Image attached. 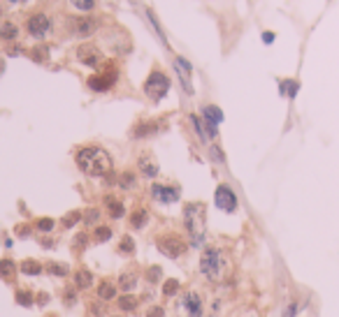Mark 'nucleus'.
Returning <instances> with one entry per match:
<instances>
[{
	"label": "nucleus",
	"mask_w": 339,
	"mask_h": 317,
	"mask_svg": "<svg viewBox=\"0 0 339 317\" xmlns=\"http://www.w3.org/2000/svg\"><path fill=\"white\" fill-rule=\"evenodd\" d=\"M179 280H174V278H170V280H165V282H163V296H177L179 294Z\"/></svg>",
	"instance_id": "30"
},
{
	"label": "nucleus",
	"mask_w": 339,
	"mask_h": 317,
	"mask_svg": "<svg viewBox=\"0 0 339 317\" xmlns=\"http://www.w3.org/2000/svg\"><path fill=\"white\" fill-rule=\"evenodd\" d=\"M105 206H107V213H109V218H114V220H119V218H124L126 215V206L116 199V197H112V195H107L105 197Z\"/></svg>",
	"instance_id": "17"
},
{
	"label": "nucleus",
	"mask_w": 339,
	"mask_h": 317,
	"mask_svg": "<svg viewBox=\"0 0 339 317\" xmlns=\"http://www.w3.org/2000/svg\"><path fill=\"white\" fill-rule=\"evenodd\" d=\"M63 299H65V306H75L77 303V292L75 289H65V294H63Z\"/></svg>",
	"instance_id": "41"
},
{
	"label": "nucleus",
	"mask_w": 339,
	"mask_h": 317,
	"mask_svg": "<svg viewBox=\"0 0 339 317\" xmlns=\"http://www.w3.org/2000/svg\"><path fill=\"white\" fill-rule=\"evenodd\" d=\"M200 273L209 280H221L223 278V255L221 250L209 246V248L202 250V257H200Z\"/></svg>",
	"instance_id": "3"
},
{
	"label": "nucleus",
	"mask_w": 339,
	"mask_h": 317,
	"mask_svg": "<svg viewBox=\"0 0 339 317\" xmlns=\"http://www.w3.org/2000/svg\"><path fill=\"white\" fill-rule=\"evenodd\" d=\"M93 280L95 278L88 269H79V271H75V289H88L93 285Z\"/></svg>",
	"instance_id": "20"
},
{
	"label": "nucleus",
	"mask_w": 339,
	"mask_h": 317,
	"mask_svg": "<svg viewBox=\"0 0 339 317\" xmlns=\"http://www.w3.org/2000/svg\"><path fill=\"white\" fill-rule=\"evenodd\" d=\"M16 35H19V28H16L14 23H2V26H0V37L5 39V42L16 39Z\"/></svg>",
	"instance_id": "29"
},
{
	"label": "nucleus",
	"mask_w": 339,
	"mask_h": 317,
	"mask_svg": "<svg viewBox=\"0 0 339 317\" xmlns=\"http://www.w3.org/2000/svg\"><path fill=\"white\" fill-rule=\"evenodd\" d=\"M119 252H124V255H132V252H135V241H132V236H124V239H121Z\"/></svg>",
	"instance_id": "34"
},
{
	"label": "nucleus",
	"mask_w": 339,
	"mask_h": 317,
	"mask_svg": "<svg viewBox=\"0 0 339 317\" xmlns=\"http://www.w3.org/2000/svg\"><path fill=\"white\" fill-rule=\"evenodd\" d=\"M0 278L5 280V282H14V278H16L14 259H9V257H2V259H0Z\"/></svg>",
	"instance_id": "15"
},
{
	"label": "nucleus",
	"mask_w": 339,
	"mask_h": 317,
	"mask_svg": "<svg viewBox=\"0 0 339 317\" xmlns=\"http://www.w3.org/2000/svg\"><path fill=\"white\" fill-rule=\"evenodd\" d=\"M181 308H184L191 317H202V313H205V303H202V296L198 294L195 289L186 292L184 299H181Z\"/></svg>",
	"instance_id": "10"
},
{
	"label": "nucleus",
	"mask_w": 339,
	"mask_h": 317,
	"mask_svg": "<svg viewBox=\"0 0 339 317\" xmlns=\"http://www.w3.org/2000/svg\"><path fill=\"white\" fill-rule=\"evenodd\" d=\"M54 227H56V222L51 218H38V220H35V229H38V232H42V234L54 232Z\"/></svg>",
	"instance_id": "31"
},
{
	"label": "nucleus",
	"mask_w": 339,
	"mask_h": 317,
	"mask_svg": "<svg viewBox=\"0 0 339 317\" xmlns=\"http://www.w3.org/2000/svg\"><path fill=\"white\" fill-rule=\"evenodd\" d=\"M168 91H170L168 74H163L161 70H154V72L147 76V81H144V95H147L149 100L158 102V100L165 98V93Z\"/></svg>",
	"instance_id": "4"
},
{
	"label": "nucleus",
	"mask_w": 339,
	"mask_h": 317,
	"mask_svg": "<svg viewBox=\"0 0 339 317\" xmlns=\"http://www.w3.org/2000/svg\"><path fill=\"white\" fill-rule=\"evenodd\" d=\"M147 220H149L147 209H135L130 213V227H135V229H142V227L147 225Z\"/></svg>",
	"instance_id": "23"
},
{
	"label": "nucleus",
	"mask_w": 339,
	"mask_h": 317,
	"mask_svg": "<svg viewBox=\"0 0 339 317\" xmlns=\"http://www.w3.org/2000/svg\"><path fill=\"white\" fill-rule=\"evenodd\" d=\"M82 218H84V215H82V211H68V213H65V215L61 218V225L65 227V229H72V227L77 225V222H79Z\"/></svg>",
	"instance_id": "28"
},
{
	"label": "nucleus",
	"mask_w": 339,
	"mask_h": 317,
	"mask_svg": "<svg viewBox=\"0 0 339 317\" xmlns=\"http://www.w3.org/2000/svg\"><path fill=\"white\" fill-rule=\"evenodd\" d=\"M202 118H205V123H209V125L216 128L218 123L223 121V111L214 105H207V106H202Z\"/></svg>",
	"instance_id": "19"
},
{
	"label": "nucleus",
	"mask_w": 339,
	"mask_h": 317,
	"mask_svg": "<svg viewBox=\"0 0 339 317\" xmlns=\"http://www.w3.org/2000/svg\"><path fill=\"white\" fill-rule=\"evenodd\" d=\"M109 317H121V315H109Z\"/></svg>",
	"instance_id": "50"
},
{
	"label": "nucleus",
	"mask_w": 339,
	"mask_h": 317,
	"mask_svg": "<svg viewBox=\"0 0 339 317\" xmlns=\"http://www.w3.org/2000/svg\"><path fill=\"white\" fill-rule=\"evenodd\" d=\"M272 39H274V35H272V33H265V35H262V42H267V44H270Z\"/></svg>",
	"instance_id": "45"
},
{
	"label": "nucleus",
	"mask_w": 339,
	"mask_h": 317,
	"mask_svg": "<svg viewBox=\"0 0 339 317\" xmlns=\"http://www.w3.org/2000/svg\"><path fill=\"white\" fill-rule=\"evenodd\" d=\"M114 81H116V70L112 68V70H105L102 74H93L91 79H88V88L102 93V91H109V88L114 86Z\"/></svg>",
	"instance_id": "9"
},
{
	"label": "nucleus",
	"mask_w": 339,
	"mask_h": 317,
	"mask_svg": "<svg viewBox=\"0 0 339 317\" xmlns=\"http://www.w3.org/2000/svg\"><path fill=\"white\" fill-rule=\"evenodd\" d=\"M177 74L181 79V86L186 88V93H193V86H191V63L184 61V58H177Z\"/></svg>",
	"instance_id": "14"
},
{
	"label": "nucleus",
	"mask_w": 339,
	"mask_h": 317,
	"mask_svg": "<svg viewBox=\"0 0 339 317\" xmlns=\"http://www.w3.org/2000/svg\"><path fill=\"white\" fill-rule=\"evenodd\" d=\"M31 56H33V61L44 63L46 61V49H44V46H38V49H33V51H31Z\"/></svg>",
	"instance_id": "40"
},
{
	"label": "nucleus",
	"mask_w": 339,
	"mask_h": 317,
	"mask_svg": "<svg viewBox=\"0 0 339 317\" xmlns=\"http://www.w3.org/2000/svg\"><path fill=\"white\" fill-rule=\"evenodd\" d=\"M35 303H38V306H46V303H49V294H46V292H38V294H35Z\"/></svg>",
	"instance_id": "42"
},
{
	"label": "nucleus",
	"mask_w": 339,
	"mask_h": 317,
	"mask_svg": "<svg viewBox=\"0 0 339 317\" xmlns=\"http://www.w3.org/2000/svg\"><path fill=\"white\" fill-rule=\"evenodd\" d=\"M116 282L114 280H109V278H105L102 282H98V299L100 301H112L116 296Z\"/></svg>",
	"instance_id": "16"
},
{
	"label": "nucleus",
	"mask_w": 339,
	"mask_h": 317,
	"mask_svg": "<svg viewBox=\"0 0 339 317\" xmlns=\"http://www.w3.org/2000/svg\"><path fill=\"white\" fill-rule=\"evenodd\" d=\"M9 2H26V0H9Z\"/></svg>",
	"instance_id": "48"
},
{
	"label": "nucleus",
	"mask_w": 339,
	"mask_h": 317,
	"mask_svg": "<svg viewBox=\"0 0 339 317\" xmlns=\"http://www.w3.org/2000/svg\"><path fill=\"white\" fill-rule=\"evenodd\" d=\"M51 246H54V243L49 241V239H44V241H42V248H51Z\"/></svg>",
	"instance_id": "47"
},
{
	"label": "nucleus",
	"mask_w": 339,
	"mask_h": 317,
	"mask_svg": "<svg viewBox=\"0 0 339 317\" xmlns=\"http://www.w3.org/2000/svg\"><path fill=\"white\" fill-rule=\"evenodd\" d=\"M16 53H21V49H19V46H12V49H9V56H16Z\"/></svg>",
	"instance_id": "46"
},
{
	"label": "nucleus",
	"mask_w": 339,
	"mask_h": 317,
	"mask_svg": "<svg viewBox=\"0 0 339 317\" xmlns=\"http://www.w3.org/2000/svg\"><path fill=\"white\" fill-rule=\"evenodd\" d=\"M49 26H51V23H49V19H46L44 14H33L31 19H28V26H26V28H28V33H31L33 37L40 39L49 33Z\"/></svg>",
	"instance_id": "12"
},
{
	"label": "nucleus",
	"mask_w": 339,
	"mask_h": 317,
	"mask_svg": "<svg viewBox=\"0 0 339 317\" xmlns=\"http://www.w3.org/2000/svg\"><path fill=\"white\" fill-rule=\"evenodd\" d=\"M112 227L109 225H95V229H93V234H91V239L95 243H107L109 239H112Z\"/></svg>",
	"instance_id": "22"
},
{
	"label": "nucleus",
	"mask_w": 339,
	"mask_h": 317,
	"mask_svg": "<svg viewBox=\"0 0 339 317\" xmlns=\"http://www.w3.org/2000/svg\"><path fill=\"white\" fill-rule=\"evenodd\" d=\"M98 218H100V211H98V209H88V211L84 213V222L88 227L95 225V222H98Z\"/></svg>",
	"instance_id": "37"
},
{
	"label": "nucleus",
	"mask_w": 339,
	"mask_h": 317,
	"mask_svg": "<svg viewBox=\"0 0 339 317\" xmlns=\"http://www.w3.org/2000/svg\"><path fill=\"white\" fill-rule=\"evenodd\" d=\"M0 16H2V7H0Z\"/></svg>",
	"instance_id": "51"
},
{
	"label": "nucleus",
	"mask_w": 339,
	"mask_h": 317,
	"mask_svg": "<svg viewBox=\"0 0 339 317\" xmlns=\"http://www.w3.org/2000/svg\"><path fill=\"white\" fill-rule=\"evenodd\" d=\"M77 61L88 65V68H98L102 63V53L95 44H82L77 49Z\"/></svg>",
	"instance_id": "7"
},
{
	"label": "nucleus",
	"mask_w": 339,
	"mask_h": 317,
	"mask_svg": "<svg viewBox=\"0 0 339 317\" xmlns=\"http://www.w3.org/2000/svg\"><path fill=\"white\" fill-rule=\"evenodd\" d=\"M281 93L288 95V98H295V93H297V81H284L281 83Z\"/></svg>",
	"instance_id": "36"
},
{
	"label": "nucleus",
	"mask_w": 339,
	"mask_h": 317,
	"mask_svg": "<svg viewBox=\"0 0 339 317\" xmlns=\"http://www.w3.org/2000/svg\"><path fill=\"white\" fill-rule=\"evenodd\" d=\"M137 167L139 172L147 176V178H154V176H158V162L154 160V155L151 153H142L137 160Z\"/></svg>",
	"instance_id": "13"
},
{
	"label": "nucleus",
	"mask_w": 339,
	"mask_h": 317,
	"mask_svg": "<svg viewBox=\"0 0 339 317\" xmlns=\"http://www.w3.org/2000/svg\"><path fill=\"white\" fill-rule=\"evenodd\" d=\"M144 317H165V308L163 306H149Z\"/></svg>",
	"instance_id": "39"
},
{
	"label": "nucleus",
	"mask_w": 339,
	"mask_h": 317,
	"mask_svg": "<svg viewBox=\"0 0 339 317\" xmlns=\"http://www.w3.org/2000/svg\"><path fill=\"white\" fill-rule=\"evenodd\" d=\"M158 132V125L156 123H139L135 128V137H147V135H154Z\"/></svg>",
	"instance_id": "32"
},
{
	"label": "nucleus",
	"mask_w": 339,
	"mask_h": 317,
	"mask_svg": "<svg viewBox=\"0 0 339 317\" xmlns=\"http://www.w3.org/2000/svg\"><path fill=\"white\" fill-rule=\"evenodd\" d=\"M119 308L124 310V313H132V310L139 306V299L137 296H132V294H124V296H119Z\"/></svg>",
	"instance_id": "25"
},
{
	"label": "nucleus",
	"mask_w": 339,
	"mask_h": 317,
	"mask_svg": "<svg viewBox=\"0 0 339 317\" xmlns=\"http://www.w3.org/2000/svg\"><path fill=\"white\" fill-rule=\"evenodd\" d=\"M212 155H214L216 162H223V153L218 151V148H212Z\"/></svg>",
	"instance_id": "44"
},
{
	"label": "nucleus",
	"mask_w": 339,
	"mask_h": 317,
	"mask_svg": "<svg viewBox=\"0 0 339 317\" xmlns=\"http://www.w3.org/2000/svg\"><path fill=\"white\" fill-rule=\"evenodd\" d=\"M116 285H119V289H124L126 294H130L132 289L137 287V273L135 271H126L119 276V280H116Z\"/></svg>",
	"instance_id": "18"
},
{
	"label": "nucleus",
	"mask_w": 339,
	"mask_h": 317,
	"mask_svg": "<svg viewBox=\"0 0 339 317\" xmlns=\"http://www.w3.org/2000/svg\"><path fill=\"white\" fill-rule=\"evenodd\" d=\"M16 234L21 236V239H26V236L31 234V229H28V225H16Z\"/></svg>",
	"instance_id": "43"
},
{
	"label": "nucleus",
	"mask_w": 339,
	"mask_h": 317,
	"mask_svg": "<svg viewBox=\"0 0 339 317\" xmlns=\"http://www.w3.org/2000/svg\"><path fill=\"white\" fill-rule=\"evenodd\" d=\"M184 225L195 248H202L205 241V225H207V206L202 202H188L184 206Z\"/></svg>",
	"instance_id": "2"
},
{
	"label": "nucleus",
	"mask_w": 339,
	"mask_h": 317,
	"mask_svg": "<svg viewBox=\"0 0 339 317\" xmlns=\"http://www.w3.org/2000/svg\"><path fill=\"white\" fill-rule=\"evenodd\" d=\"M156 246H158V252L165 257H170V259H179V257L186 252V243L184 239L179 234H161L158 239H156Z\"/></svg>",
	"instance_id": "5"
},
{
	"label": "nucleus",
	"mask_w": 339,
	"mask_h": 317,
	"mask_svg": "<svg viewBox=\"0 0 339 317\" xmlns=\"http://www.w3.org/2000/svg\"><path fill=\"white\" fill-rule=\"evenodd\" d=\"M46 271H49V276L65 278L70 273V269H68V264H63V262H49V264H46Z\"/></svg>",
	"instance_id": "27"
},
{
	"label": "nucleus",
	"mask_w": 339,
	"mask_h": 317,
	"mask_svg": "<svg viewBox=\"0 0 339 317\" xmlns=\"http://www.w3.org/2000/svg\"><path fill=\"white\" fill-rule=\"evenodd\" d=\"M214 202H216V206L225 213H232L237 209V195L232 192L230 185H218V188H216V195H214Z\"/></svg>",
	"instance_id": "6"
},
{
	"label": "nucleus",
	"mask_w": 339,
	"mask_h": 317,
	"mask_svg": "<svg viewBox=\"0 0 339 317\" xmlns=\"http://www.w3.org/2000/svg\"><path fill=\"white\" fill-rule=\"evenodd\" d=\"M14 301L19 303V306H23V308H31L33 303H35V294H33L31 289H16Z\"/></svg>",
	"instance_id": "24"
},
{
	"label": "nucleus",
	"mask_w": 339,
	"mask_h": 317,
	"mask_svg": "<svg viewBox=\"0 0 339 317\" xmlns=\"http://www.w3.org/2000/svg\"><path fill=\"white\" fill-rule=\"evenodd\" d=\"M144 278H147L149 285H158V282H163V269L158 264L149 266L147 271H144Z\"/></svg>",
	"instance_id": "26"
},
{
	"label": "nucleus",
	"mask_w": 339,
	"mask_h": 317,
	"mask_svg": "<svg viewBox=\"0 0 339 317\" xmlns=\"http://www.w3.org/2000/svg\"><path fill=\"white\" fill-rule=\"evenodd\" d=\"M151 197H154L156 202H161V204H174L179 199V190L174 185H161V183H156L151 185Z\"/></svg>",
	"instance_id": "11"
},
{
	"label": "nucleus",
	"mask_w": 339,
	"mask_h": 317,
	"mask_svg": "<svg viewBox=\"0 0 339 317\" xmlns=\"http://www.w3.org/2000/svg\"><path fill=\"white\" fill-rule=\"evenodd\" d=\"M46 317H58V315H46Z\"/></svg>",
	"instance_id": "49"
},
{
	"label": "nucleus",
	"mask_w": 339,
	"mask_h": 317,
	"mask_svg": "<svg viewBox=\"0 0 339 317\" xmlns=\"http://www.w3.org/2000/svg\"><path fill=\"white\" fill-rule=\"evenodd\" d=\"M119 185H121L124 190L135 188V174H132V172H124V174H121V178H119Z\"/></svg>",
	"instance_id": "35"
},
{
	"label": "nucleus",
	"mask_w": 339,
	"mask_h": 317,
	"mask_svg": "<svg viewBox=\"0 0 339 317\" xmlns=\"http://www.w3.org/2000/svg\"><path fill=\"white\" fill-rule=\"evenodd\" d=\"M88 241H91V239H88V234H86V232H82V234H77L75 239H72V250H75V252H82V250L88 246Z\"/></svg>",
	"instance_id": "33"
},
{
	"label": "nucleus",
	"mask_w": 339,
	"mask_h": 317,
	"mask_svg": "<svg viewBox=\"0 0 339 317\" xmlns=\"http://www.w3.org/2000/svg\"><path fill=\"white\" fill-rule=\"evenodd\" d=\"M19 271H21L23 276H40V273L44 271V266H42V262H38V259H23L21 264H19Z\"/></svg>",
	"instance_id": "21"
},
{
	"label": "nucleus",
	"mask_w": 339,
	"mask_h": 317,
	"mask_svg": "<svg viewBox=\"0 0 339 317\" xmlns=\"http://www.w3.org/2000/svg\"><path fill=\"white\" fill-rule=\"evenodd\" d=\"M75 160H77V167L86 176L112 174V158H109V153L105 151V148H100V146H84V148H79Z\"/></svg>",
	"instance_id": "1"
},
{
	"label": "nucleus",
	"mask_w": 339,
	"mask_h": 317,
	"mask_svg": "<svg viewBox=\"0 0 339 317\" xmlns=\"http://www.w3.org/2000/svg\"><path fill=\"white\" fill-rule=\"evenodd\" d=\"M70 2L77 9H82V12H88V9H93V5H95V0H70Z\"/></svg>",
	"instance_id": "38"
},
{
	"label": "nucleus",
	"mask_w": 339,
	"mask_h": 317,
	"mask_svg": "<svg viewBox=\"0 0 339 317\" xmlns=\"http://www.w3.org/2000/svg\"><path fill=\"white\" fill-rule=\"evenodd\" d=\"M98 28V23L88 19V16H75V19H70V33L72 35H79V37H88L93 35Z\"/></svg>",
	"instance_id": "8"
}]
</instances>
